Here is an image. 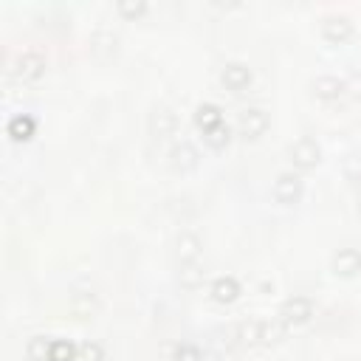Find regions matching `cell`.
Segmentation results:
<instances>
[{
	"mask_svg": "<svg viewBox=\"0 0 361 361\" xmlns=\"http://www.w3.org/2000/svg\"><path fill=\"white\" fill-rule=\"evenodd\" d=\"M274 198L280 204H296L302 198V178L294 172H280L274 180Z\"/></svg>",
	"mask_w": 361,
	"mask_h": 361,
	"instance_id": "obj_1",
	"label": "cell"
},
{
	"mask_svg": "<svg viewBox=\"0 0 361 361\" xmlns=\"http://www.w3.org/2000/svg\"><path fill=\"white\" fill-rule=\"evenodd\" d=\"M319 155H322V150H319V144H316L310 136H302V138H296V141L291 144V158H294V164L302 166V169L316 166V164H319Z\"/></svg>",
	"mask_w": 361,
	"mask_h": 361,
	"instance_id": "obj_2",
	"label": "cell"
},
{
	"mask_svg": "<svg viewBox=\"0 0 361 361\" xmlns=\"http://www.w3.org/2000/svg\"><path fill=\"white\" fill-rule=\"evenodd\" d=\"M265 127H268V113H265V110H260V107H249V110H243V113H240V122H237L240 136H246V138H257L260 133H265Z\"/></svg>",
	"mask_w": 361,
	"mask_h": 361,
	"instance_id": "obj_3",
	"label": "cell"
},
{
	"mask_svg": "<svg viewBox=\"0 0 361 361\" xmlns=\"http://www.w3.org/2000/svg\"><path fill=\"white\" fill-rule=\"evenodd\" d=\"M43 68H46V60H43L37 51H26V54H20V57L12 63V74H15L18 79H34V77L43 74Z\"/></svg>",
	"mask_w": 361,
	"mask_h": 361,
	"instance_id": "obj_4",
	"label": "cell"
},
{
	"mask_svg": "<svg viewBox=\"0 0 361 361\" xmlns=\"http://www.w3.org/2000/svg\"><path fill=\"white\" fill-rule=\"evenodd\" d=\"M280 316H282L285 324H302V322H308L313 316V305H310L308 296H294V299H288L282 305V313Z\"/></svg>",
	"mask_w": 361,
	"mask_h": 361,
	"instance_id": "obj_5",
	"label": "cell"
},
{
	"mask_svg": "<svg viewBox=\"0 0 361 361\" xmlns=\"http://www.w3.org/2000/svg\"><path fill=\"white\" fill-rule=\"evenodd\" d=\"M221 82H223L229 91L240 93V91H246V88L251 85V71H249V65H243V63H229V65L223 68V74H221Z\"/></svg>",
	"mask_w": 361,
	"mask_h": 361,
	"instance_id": "obj_6",
	"label": "cell"
},
{
	"mask_svg": "<svg viewBox=\"0 0 361 361\" xmlns=\"http://www.w3.org/2000/svg\"><path fill=\"white\" fill-rule=\"evenodd\" d=\"M355 271H361V251L355 249H341L333 257V274L339 277H353Z\"/></svg>",
	"mask_w": 361,
	"mask_h": 361,
	"instance_id": "obj_7",
	"label": "cell"
},
{
	"mask_svg": "<svg viewBox=\"0 0 361 361\" xmlns=\"http://www.w3.org/2000/svg\"><path fill=\"white\" fill-rule=\"evenodd\" d=\"M322 32H324L327 40H344L350 34V20L344 15H333L322 23Z\"/></svg>",
	"mask_w": 361,
	"mask_h": 361,
	"instance_id": "obj_8",
	"label": "cell"
},
{
	"mask_svg": "<svg viewBox=\"0 0 361 361\" xmlns=\"http://www.w3.org/2000/svg\"><path fill=\"white\" fill-rule=\"evenodd\" d=\"M195 122L204 127V133H209V130L221 127V124H223L221 107H218V105H201V107H198V113H195Z\"/></svg>",
	"mask_w": 361,
	"mask_h": 361,
	"instance_id": "obj_9",
	"label": "cell"
},
{
	"mask_svg": "<svg viewBox=\"0 0 361 361\" xmlns=\"http://www.w3.org/2000/svg\"><path fill=\"white\" fill-rule=\"evenodd\" d=\"M201 254V240L195 235H180L178 237V257L180 263H195Z\"/></svg>",
	"mask_w": 361,
	"mask_h": 361,
	"instance_id": "obj_10",
	"label": "cell"
},
{
	"mask_svg": "<svg viewBox=\"0 0 361 361\" xmlns=\"http://www.w3.org/2000/svg\"><path fill=\"white\" fill-rule=\"evenodd\" d=\"M341 91H344V85H341L336 77H319V79L313 82V93H316L319 99H339Z\"/></svg>",
	"mask_w": 361,
	"mask_h": 361,
	"instance_id": "obj_11",
	"label": "cell"
},
{
	"mask_svg": "<svg viewBox=\"0 0 361 361\" xmlns=\"http://www.w3.org/2000/svg\"><path fill=\"white\" fill-rule=\"evenodd\" d=\"M212 294H215V299H218V302H232V299L240 294V285H237V280H235V277H221V280H215Z\"/></svg>",
	"mask_w": 361,
	"mask_h": 361,
	"instance_id": "obj_12",
	"label": "cell"
},
{
	"mask_svg": "<svg viewBox=\"0 0 361 361\" xmlns=\"http://www.w3.org/2000/svg\"><path fill=\"white\" fill-rule=\"evenodd\" d=\"M77 355H79V350H77L71 341H65V339H57V341H51V353H48V361H77Z\"/></svg>",
	"mask_w": 361,
	"mask_h": 361,
	"instance_id": "obj_13",
	"label": "cell"
},
{
	"mask_svg": "<svg viewBox=\"0 0 361 361\" xmlns=\"http://www.w3.org/2000/svg\"><path fill=\"white\" fill-rule=\"evenodd\" d=\"M32 133H34V119H32V116H23V113H20V116H15V119L9 122V136H12V138L20 141V138H29Z\"/></svg>",
	"mask_w": 361,
	"mask_h": 361,
	"instance_id": "obj_14",
	"label": "cell"
},
{
	"mask_svg": "<svg viewBox=\"0 0 361 361\" xmlns=\"http://www.w3.org/2000/svg\"><path fill=\"white\" fill-rule=\"evenodd\" d=\"M26 353L32 361H48V353H51V341L46 336H34L29 344H26Z\"/></svg>",
	"mask_w": 361,
	"mask_h": 361,
	"instance_id": "obj_15",
	"label": "cell"
},
{
	"mask_svg": "<svg viewBox=\"0 0 361 361\" xmlns=\"http://www.w3.org/2000/svg\"><path fill=\"white\" fill-rule=\"evenodd\" d=\"M175 166H184V169H190V166H195L198 164V152L190 147V144H180L175 152Z\"/></svg>",
	"mask_w": 361,
	"mask_h": 361,
	"instance_id": "obj_16",
	"label": "cell"
},
{
	"mask_svg": "<svg viewBox=\"0 0 361 361\" xmlns=\"http://www.w3.org/2000/svg\"><path fill=\"white\" fill-rule=\"evenodd\" d=\"M152 127L158 130V136H164V133H169V130L175 127V116H172L169 110H158V113L152 116Z\"/></svg>",
	"mask_w": 361,
	"mask_h": 361,
	"instance_id": "obj_17",
	"label": "cell"
},
{
	"mask_svg": "<svg viewBox=\"0 0 361 361\" xmlns=\"http://www.w3.org/2000/svg\"><path fill=\"white\" fill-rule=\"evenodd\" d=\"M77 361H102V347H99L96 341H85V344L79 347Z\"/></svg>",
	"mask_w": 361,
	"mask_h": 361,
	"instance_id": "obj_18",
	"label": "cell"
},
{
	"mask_svg": "<svg viewBox=\"0 0 361 361\" xmlns=\"http://www.w3.org/2000/svg\"><path fill=\"white\" fill-rule=\"evenodd\" d=\"M175 361H201V350L195 344H180L175 350Z\"/></svg>",
	"mask_w": 361,
	"mask_h": 361,
	"instance_id": "obj_19",
	"label": "cell"
},
{
	"mask_svg": "<svg viewBox=\"0 0 361 361\" xmlns=\"http://www.w3.org/2000/svg\"><path fill=\"white\" fill-rule=\"evenodd\" d=\"M206 141H209L212 147H223V144L229 141V127H226V124H221V127L209 130V133H206Z\"/></svg>",
	"mask_w": 361,
	"mask_h": 361,
	"instance_id": "obj_20",
	"label": "cell"
},
{
	"mask_svg": "<svg viewBox=\"0 0 361 361\" xmlns=\"http://www.w3.org/2000/svg\"><path fill=\"white\" fill-rule=\"evenodd\" d=\"M119 12L122 15H141L144 12V4H119Z\"/></svg>",
	"mask_w": 361,
	"mask_h": 361,
	"instance_id": "obj_21",
	"label": "cell"
},
{
	"mask_svg": "<svg viewBox=\"0 0 361 361\" xmlns=\"http://www.w3.org/2000/svg\"><path fill=\"white\" fill-rule=\"evenodd\" d=\"M358 212H361V192H358Z\"/></svg>",
	"mask_w": 361,
	"mask_h": 361,
	"instance_id": "obj_22",
	"label": "cell"
}]
</instances>
